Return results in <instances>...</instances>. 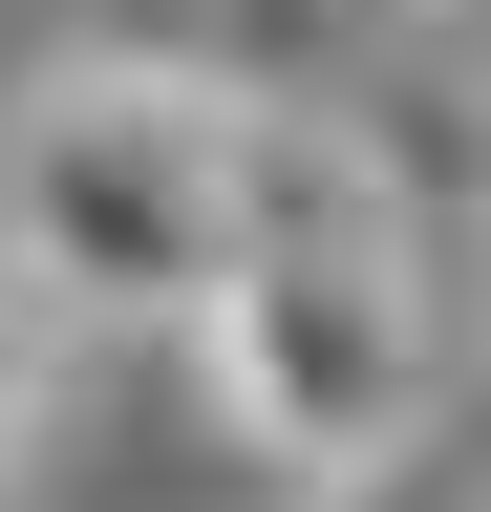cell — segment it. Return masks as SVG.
<instances>
[{
	"label": "cell",
	"mask_w": 491,
	"mask_h": 512,
	"mask_svg": "<svg viewBox=\"0 0 491 512\" xmlns=\"http://www.w3.org/2000/svg\"><path fill=\"white\" fill-rule=\"evenodd\" d=\"M193 384H214V448L278 470V491H342V470H385L427 427V235H406V171L342 107H257L235 86Z\"/></svg>",
	"instance_id": "cell-1"
},
{
	"label": "cell",
	"mask_w": 491,
	"mask_h": 512,
	"mask_svg": "<svg viewBox=\"0 0 491 512\" xmlns=\"http://www.w3.org/2000/svg\"><path fill=\"white\" fill-rule=\"evenodd\" d=\"M214 192H235V86L193 64H65L0 150V278L43 320H193L214 278Z\"/></svg>",
	"instance_id": "cell-2"
},
{
	"label": "cell",
	"mask_w": 491,
	"mask_h": 512,
	"mask_svg": "<svg viewBox=\"0 0 491 512\" xmlns=\"http://www.w3.org/2000/svg\"><path fill=\"white\" fill-rule=\"evenodd\" d=\"M321 512H491V491H470V470H449V448H427V427H406V448H385V470H342Z\"/></svg>",
	"instance_id": "cell-3"
}]
</instances>
